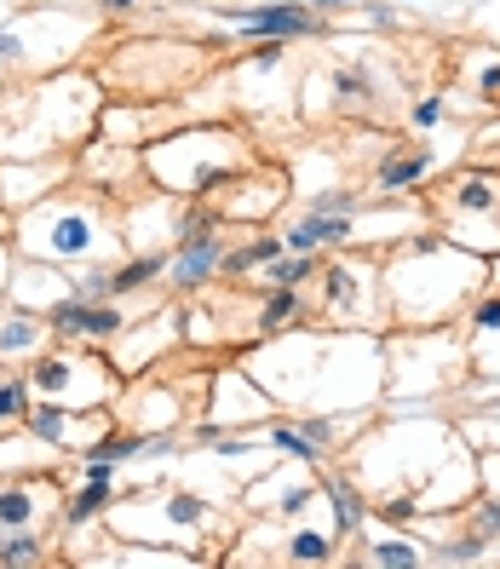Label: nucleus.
<instances>
[{
  "label": "nucleus",
  "instance_id": "f257e3e1",
  "mask_svg": "<svg viewBox=\"0 0 500 569\" xmlns=\"http://www.w3.org/2000/svg\"><path fill=\"white\" fill-rule=\"evenodd\" d=\"M242 362L288 415L293 409H333V415L386 409V333H369V328L293 322L282 333L253 340Z\"/></svg>",
  "mask_w": 500,
  "mask_h": 569
},
{
  "label": "nucleus",
  "instance_id": "f03ea898",
  "mask_svg": "<svg viewBox=\"0 0 500 569\" xmlns=\"http://www.w3.org/2000/svg\"><path fill=\"white\" fill-rule=\"evenodd\" d=\"M494 282V259L449 242L438 224L409 230L386 248V299L391 328H443L460 322L466 306Z\"/></svg>",
  "mask_w": 500,
  "mask_h": 569
},
{
  "label": "nucleus",
  "instance_id": "7ed1b4c3",
  "mask_svg": "<svg viewBox=\"0 0 500 569\" xmlns=\"http://www.w3.org/2000/svg\"><path fill=\"white\" fill-rule=\"evenodd\" d=\"M12 248H18V259L70 264L76 271V264H98V259L116 264L127 253V237H121V213L110 208V196L70 179L63 190L12 213Z\"/></svg>",
  "mask_w": 500,
  "mask_h": 569
},
{
  "label": "nucleus",
  "instance_id": "20e7f679",
  "mask_svg": "<svg viewBox=\"0 0 500 569\" xmlns=\"http://www.w3.org/2000/svg\"><path fill=\"white\" fill-rule=\"evenodd\" d=\"M98 81L81 70H52L0 98V156H70L81 139H98Z\"/></svg>",
  "mask_w": 500,
  "mask_h": 569
},
{
  "label": "nucleus",
  "instance_id": "39448f33",
  "mask_svg": "<svg viewBox=\"0 0 500 569\" xmlns=\"http://www.w3.org/2000/svg\"><path fill=\"white\" fill-rule=\"evenodd\" d=\"M460 426L443 420L438 409H391L386 420H369L346 443V472L362 483V495L380 500V495H397V489H420L431 472L443 466V455L454 449Z\"/></svg>",
  "mask_w": 500,
  "mask_h": 569
},
{
  "label": "nucleus",
  "instance_id": "423d86ee",
  "mask_svg": "<svg viewBox=\"0 0 500 569\" xmlns=\"http://www.w3.org/2000/svg\"><path fill=\"white\" fill-rule=\"evenodd\" d=\"M139 161H144V179L156 190L184 196V202H190V196H213L237 173H248V167L259 161V150L242 139L237 127L208 121V127H173V132H161V139H150L139 150Z\"/></svg>",
  "mask_w": 500,
  "mask_h": 569
},
{
  "label": "nucleus",
  "instance_id": "0eeeda50",
  "mask_svg": "<svg viewBox=\"0 0 500 569\" xmlns=\"http://www.w3.org/2000/svg\"><path fill=\"white\" fill-rule=\"evenodd\" d=\"M472 380L466 328H386V403L431 409Z\"/></svg>",
  "mask_w": 500,
  "mask_h": 569
},
{
  "label": "nucleus",
  "instance_id": "6e6552de",
  "mask_svg": "<svg viewBox=\"0 0 500 569\" xmlns=\"http://www.w3.org/2000/svg\"><path fill=\"white\" fill-rule=\"evenodd\" d=\"M426 208L431 224L443 230L449 242L472 248L483 259H500V167L494 161H466L449 179L426 184Z\"/></svg>",
  "mask_w": 500,
  "mask_h": 569
},
{
  "label": "nucleus",
  "instance_id": "1a4fd4ad",
  "mask_svg": "<svg viewBox=\"0 0 500 569\" xmlns=\"http://www.w3.org/2000/svg\"><path fill=\"white\" fill-rule=\"evenodd\" d=\"M311 317L322 328H369V333H386L391 328L386 253H374V248H362V253L357 248H333V253H322Z\"/></svg>",
  "mask_w": 500,
  "mask_h": 569
},
{
  "label": "nucleus",
  "instance_id": "9d476101",
  "mask_svg": "<svg viewBox=\"0 0 500 569\" xmlns=\"http://www.w3.org/2000/svg\"><path fill=\"white\" fill-rule=\"evenodd\" d=\"M36 397H58L70 409H116V397L127 386V375L110 362L104 346H81V340H52L47 351H36L23 362Z\"/></svg>",
  "mask_w": 500,
  "mask_h": 569
},
{
  "label": "nucleus",
  "instance_id": "9b49d317",
  "mask_svg": "<svg viewBox=\"0 0 500 569\" xmlns=\"http://www.w3.org/2000/svg\"><path fill=\"white\" fill-rule=\"evenodd\" d=\"M219 36L230 41H322L333 23L311 7V0H253V7H224Z\"/></svg>",
  "mask_w": 500,
  "mask_h": 569
},
{
  "label": "nucleus",
  "instance_id": "f8f14e48",
  "mask_svg": "<svg viewBox=\"0 0 500 569\" xmlns=\"http://www.w3.org/2000/svg\"><path fill=\"white\" fill-rule=\"evenodd\" d=\"M380 76L369 58H351V63H328V70L306 76V92H299V110L311 121L317 116H374L380 104Z\"/></svg>",
  "mask_w": 500,
  "mask_h": 569
},
{
  "label": "nucleus",
  "instance_id": "ddd939ff",
  "mask_svg": "<svg viewBox=\"0 0 500 569\" xmlns=\"http://www.w3.org/2000/svg\"><path fill=\"white\" fill-rule=\"evenodd\" d=\"M196 409L202 403H190L184 386L179 380H156V375H139V380H127L121 397H116V420L132 426V431H190Z\"/></svg>",
  "mask_w": 500,
  "mask_h": 569
},
{
  "label": "nucleus",
  "instance_id": "4468645a",
  "mask_svg": "<svg viewBox=\"0 0 500 569\" xmlns=\"http://www.w3.org/2000/svg\"><path fill=\"white\" fill-rule=\"evenodd\" d=\"M202 409H208V420H219L224 431H253V426H264V420L282 415L277 397L248 375V362L213 368V375H208V403H202Z\"/></svg>",
  "mask_w": 500,
  "mask_h": 569
},
{
  "label": "nucleus",
  "instance_id": "2eb2a0df",
  "mask_svg": "<svg viewBox=\"0 0 500 569\" xmlns=\"http://www.w3.org/2000/svg\"><path fill=\"white\" fill-rule=\"evenodd\" d=\"M208 202L224 213L230 230H237V224L253 230V224H271V213L293 202V179L282 173V167H259V161H253L248 173H237L224 190H213Z\"/></svg>",
  "mask_w": 500,
  "mask_h": 569
},
{
  "label": "nucleus",
  "instance_id": "dca6fc26",
  "mask_svg": "<svg viewBox=\"0 0 500 569\" xmlns=\"http://www.w3.org/2000/svg\"><path fill=\"white\" fill-rule=\"evenodd\" d=\"M173 351H184V340H179V306H161V311L132 317L121 328V340L110 346V362L121 368L127 380H139V375H150V368L167 362Z\"/></svg>",
  "mask_w": 500,
  "mask_h": 569
},
{
  "label": "nucleus",
  "instance_id": "f3484780",
  "mask_svg": "<svg viewBox=\"0 0 500 569\" xmlns=\"http://www.w3.org/2000/svg\"><path fill=\"white\" fill-rule=\"evenodd\" d=\"M478 489H483V478H478V449L466 443V438H454V449L443 455V466L414 489V507H420V518H449V512L472 507ZM420 518H414V523H420Z\"/></svg>",
  "mask_w": 500,
  "mask_h": 569
},
{
  "label": "nucleus",
  "instance_id": "a211bd4d",
  "mask_svg": "<svg viewBox=\"0 0 500 569\" xmlns=\"http://www.w3.org/2000/svg\"><path fill=\"white\" fill-rule=\"evenodd\" d=\"M449 156L431 144V132H409V139H397L380 167H374V179H369V196H426L431 173H438Z\"/></svg>",
  "mask_w": 500,
  "mask_h": 569
},
{
  "label": "nucleus",
  "instance_id": "6ab92c4d",
  "mask_svg": "<svg viewBox=\"0 0 500 569\" xmlns=\"http://www.w3.org/2000/svg\"><path fill=\"white\" fill-rule=\"evenodd\" d=\"M76 179V156H12L0 161V213H23L29 202Z\"/></svg>",
  "mask_w": 500,
  "mask_h": 569
},
{
  "label": "nucleus",
  "instance_id": "aec40b11",
  "mask_svg": "<svg viewBox=\"0 0 500 569\" xmlns=\"http://www.w3.org/2000/svg\"><path fill=\"white\" fill-rule=\"evenodd\" d=\"M179 208L184 196H167V190H132L121 202V237L127 248H156V253H173L179 242Z\"/></svg>",
  "mask_w": 500,
  "mask_h": 569
},
{
  "label": "nucleus",
  "instance_id": "412c9836",
  "mask_svg": "<svg viewBox=\"0 0 500 569\" xmlns=\"http://www.w3.org/2000/svg\"><path fill=\"white\" fill-rule=\"evenodd\" d=\"M357 563H369V569H420V563H431V547L409 523L369 518L362 535H357Z\"/></svg>",
  "mask_w": 500,
  "mask_h": 569
},
{
  "label": "nucleus",
  "instance_id": "4be33fe9",
  "mask_svg": "<svg viewBox=\"0 0 500 569\" xmlns=\"http://www.w3.org/2000/svg\"><path fill=\"white\" fill-rule=\"evenodd\" d=\"M63 512V489L52 478H7L0 483V529H52Z\"/></svg>",
  "mask_w": 500,
  "mask_h": 569
},
{
  "label": "nucleus",
  "instance_id": "5701e85b",
  "mask_svg": "<svg viewBox=\"0 0 500 569\" xmlns=\"http://www.w3.org/2000/svg\"><path fill=\"white\" fill-rule=\"evenodd\" d=\"M224 253H230V230H213V237L179 242L167 253V288L173 293H202L224 277Z\"/></svg>",
  "mask_w": 500,
  "mask_h": 569
},
{
  "label": "nucleus",
  "instance_id": "b1692460",
  "mask_svg": "<svg viewBox=\"0 0 500 569\" xmlns=\"http://www.w3.org/2000/svg\"><path fill=\"white\" fill-rule=\"evenodd\" d=\"M76 282H70V264H41V259H18L12 264V282H7V306H23V311H52L58 299H70Z\"/></svg>",
  "mask_w": 500,
  "mask_h": 569
},
{
  "label": "nucleus",
  "instance_id": "393cba45",
  "mask_svg": "<svg viewBox=\"0 0 500 569\" xmlns=\"http://www.w3.org/2000/svg\"><path fill=\"white\" fill-rule=\"evenodd\" d=\"M282 242L293 253H333V248H357V213H311L299 208L282 224Z\"/></svg>",
  "mask_w": 500,
  "mask_h": 569
},
{
  "label": "nucleus",
  "instance_id": "a878e982",
  "mask_svg": "<svg viewBox=\"0 0 500 569\" xmlns=\"http://www.w3.org/2000/svg\"><path fill=\"white\" fill-rule=\"evenodd\" d=\"M322 507L333 512V535H340V541H357L362 523L374 518V507H369V495H362V483H357L351 472H333V466H322Z\"/></svg>",
  "mask_w": 500,
  "mask_h": 569
},
{
  "label": "nucleus",
  "instance_id": "bb28decb",
  "mask_svg": "<svg viewBox=\"0 0 500 569\" xmlns=\"http://www.w3.org/2000/svg\"><path fill=\"white\" fill-rule=\"evenodd\" d=\"M52 346V328L41 311H23V306H0V362H29L36 351Z\"/></svg>",
  "mask_w": 500,
  "mask_h": 569
},
{
  "label": "nucleus",
  "instance_id": "cd10ccee",
  "mask_svg": "<svg viewBox=\"0 0 500 569\" xmlns=\"http://www.w3.org/2000/svg\"><path fill=\"white\" fill-rule=\"evenodd\" d=\"M76 415H81V409L58 403V397H36L18 431H23V438H36L41 449H63V455H76Z\"/></svg>",
  "mask_w": 500,
  "mask_h": 569
},
{
  "label": "nucleus",
  "instance_id": "c85d7f7f",
  "mask_svg": "<svg viewBox=\"0 0 500 569\" xmlns=\"http://www.w3.org/2000/svg\"><path fill=\"white\" fill-rule=\"evenodd\" d=\"M460 76H466V92H472L478 110H500V47H460L454 52Z\"/></svg>",
  "mask_w": 500,
  "mask_h": 569
},
{
  "label": "nucleus",
  "instance_id": "c756f323",
  "mask_svg": "<svg viewBox=\"0 0 500 569\" xmlns=\"http://www.w3.org/2000/svg\"><path fill=\"white\" fill-rule=\"evenodd\" d=\"M116 500H121V483H87V478H81L76 489H63V512H58V523H63V529L104 523Z\"/></svg>",
  "mask_w": 500,
  "mask_h": 569
},
{
  "label": "nucleus",
  "instance_id": "7c9ffc66",
  "mask_svg": "<svg viewBox=\"0 0 500 569\" xmlns=\"http://www.w3.org/2000/svg\"><path fill=\"white\" fill-rule=\"evenodd\" d=\"M311 317V299L306 288H264V299L253 306V340H264V333H282L293 322Z\"/></svg>",
  "mask_w": 500,
  "mask_h": 569
},
{
  "label": "nucleus",
  "instance_id": "2f4dec72",
  "mask_svg": "<svg viewBox=\"0 0 500 569\" xmlns=\"http://www.w3.org/2000/svg\"><path fill=\"white\" fill-rule=\"evenodd\" d=\"M282 253H288L282 230H253L248 242H230V253H224V277H230V282H242V277L264 271V264L282 259Z\"/></svg>",
  "mask_w": 500,
  "mask_h": 569
},
{
  "label": "nucleus",
  "instance_id": "473e14b6",
  "mask_svg": "<svg viewBox=\"0 0 500 569\" xmlns=\"http://www.w3.org/2000/svg\"><path fill=\"white\" fill-rule=\"evenodd\" d=\"M340 535L333 529H311V523H299L288 541H282V563H299V569H311V563H340Z\"/></svg>",
  "mask_w": 500,
  "mask_h": 569
},
{
  "label": "nucleus",
  "instance_id": "72a5a7b5",
  "mask_svg": "<svg viewBox=\"0 0 500 569\" xmlns=\"http://www.w3.org/2000/svg\"><path fill=\"white\" fill-rule=\"evenodd\" d=\"M0 563L7 569L52 563V529H0Z\"/></svg>",
  "mask_w": 500,
  "mask_h": 569
},
{
  "label": "nucleus",
  "instance_id": "f704fd0d",
  "mask_svg": "<svg viewBox=\"0 0 500 569\" xmlns=\"http://www.w3.org/2000/svg\"><path fill=\"white\" fill-rule=\"evenodd\" d=\"M29 403H36V386H29L23 362H0V431H18Z\"/></svg>",
  "mask_w": 500,
  "mask_h": 569
},
{
  "label": "nucleus",
  "instance_id": "c9c22d12",
  "mask_svg": "<svg viewBox=\"0 0 500 569\" xmlns=\"http://www.w3.org/2000/svg\"><path fill=\"white\" fill-rule=\"evenodd\" d=\"M317 271H322V253H282V259H271V264H264V288H311L317 282Z\"/></svg>",
  "mask_w": 500,
  "mask_h": 569
},
{
  "label": "nucleus",
  "instance_id": "e433bc0d",
  "mask_svg": "<svg viewBox=\"0 0 500 569\" xmlns=\"http://www.w3.org/2000/svg\"><path fill=\"white\" fill-rule=\"evenodd\" d=\"M299 208L311 213H362L369 208V184H322V190H306Z\"/></svg>",
  "mask_w": 500,
  "mask_h": 569
},
{
  "label": "nucleus",
  "instance_id": "4c0bfd02",
  "mask_svg": "<svg viewBox=\"0 0 500 569\" xmlns=\"http://www.w3.org/2000/svg\"><path fill=\"white\" fill-rule=\"evenodd\" d=\"M179 340H184V351H208V346H224L230 333H224V322H213V311L179 306Z\"/></svg>",
  "mask_w": 500,
  "mask_h": 569
},
{
  "label": "nucleus",
  "instance_id": "58836bf2",
  "mask_svg": "<svg viewBox=\"0 0 500 569\" xmlns=\"http://www.w3.org/2000/svg\"><path fill=\"white\" fill-rule=\"evenodd\" d=\"M449 110H454V98H449V92H426V98H414V104H409V132H438V127L449 121Z\"/></svg>",
  "mask_w": 500,
  "mask_h": 569
},
{
  "label": "nucleus",
  "instance_id": "ea45409f",
  "mask_svg": "<svg viewBox=\"0 0 500 569\" xmlns=\"http://www.w3.org/2000/svg\"><path fill=\"white\" fill-rule=\"evenodd\" d=\"M466 529H472V535H483V541H500V495L478 489V500L466 507Z\"/></svg>",
  "mask_w": 500,
  "mask_h": 569
},
{
  "label": "nucleus",
  "instance_id": "a19ab883",
  "mask_svg": "<svg viewBox=\"0 0 500 569\" xmlns=\"http://www.w3.org/2000/svg\"><path fill=\"white\" fill-rule=\"evenodd\" d=\"M466 29H478L489 47H500V0H478V7L466 12Z\"/></svg>",
  "mask_w": 500,
  "mask_h": 569
},
{
  "label": "nucleus",
  "instance_id": "79ce46f5",
  "mask_svg": "<svg viewBox=\"0 0 500 569\" xmlns=\"http://www.w3.org/2000/svg\"><path fill=\"white\" fill-rule=\"evenodd\" d=\"M478 478H483V489H489V495H500V443L478 449Z\"/></svg>",
  "mask_w": 500,
  "mask_h": 569
},
{
  "label": "nucleus",
  "instance_id": "37998d69",
  "mask_svg": "<svg viewBox=\"0 0 500 569\" xmlns=\"http://www.w3.org/2000/svg\"><path fill=\"white\" fill-rule=\"evenodd\" d=\"M472 156H478V161H494V167H500V121H494V127L483 132V139H472Z\"/></svg>",
  "mask_w": 500,
  "mask_h": 569
},
{
  "label": "nucleus",
  "instance_id": "c03bdc74",
  "mask_svg": "<svg viewBox=\"0 0 500 569\" xmlns=\"http://www.w3.org/2000/svg\"><path fill=\"white\" fill-rule=\"evenodd\" d=\"M144 0H98V12H139Z\"/></svg>",
  "mask_w": 500,
  "mask_h": 569
},
{
  "label": "nucleus",
  "instance_id": "a18cd8bd",
  "mask_svg": "<svg viewBox=\"0 0 500 569\" xmlns=\"http://www.w3.org/2000/svg\"><path fill=\"white\" fill-rule=\"evenodd\" d=\"M494 282H500V259H494Z\"/></svg>",
  "mask_w": 500,
  "mask_h": 569
},
{
  "label": "nucleus",
  "instance_id": "49530a36",
  "mask_svg": "<svg viewBox=\"0 0 500 569\" xmlns=\"http://www.w3.org/2000/svg\"><path fill=\"white\" fill-rule=\"evenodd\" d=\"M0 161H7V156H0Z\"/></svg>",
  "mask_w": 500,
  "mask_h": 569
}]
</instances>
